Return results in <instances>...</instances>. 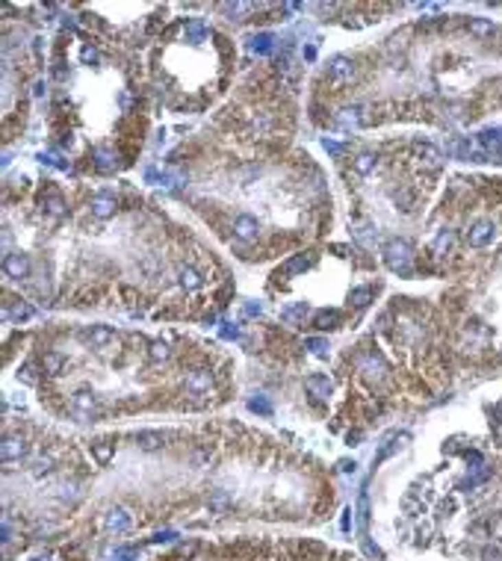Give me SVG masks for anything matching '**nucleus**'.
Masks as SVG:
<instances>
[{
	"label": "nucleus",
	"instance_id": "nucleus-1",
	"mask_svg": "<svg viewBox=\"0 0 502 561\" xmlns=\"http://www.w3.org/2000/svg\"><path fill=\"white\" fill-rule=\"evenodd\" d=\"M384 263L390 266L393 272H399L402 278H411L413 275V266H417V254H413V249L405 242V240H387L384 242Z\"/></svg>",
	"mask_w": 502,
	"mask_h": 561
},
{
	"label": "nucleus",
	"instance_id": "nucleus-2",
	"mask_svg": "<svg viewBox=\"0 0 502 561\" xmlns=\"http://www.w3.org/2000/svg\"><path fill=\"white\" fill-rule=\"evenodd\" d=\"M358 369L367 378H372V381H384V378H387V360H384L376 349L361 354V358H358Z\"/></svg>",
	"mask_w": 502,
	"mask_h": 561
},
{
	"label": "nucleus",
	"instance_id": "nucleus-3",
	"mask_svg": "<svg viewBox=\"0 0 502 561\" xmlns=\"http://www.w3.org/2000/svg\"><path fill=\"white\" fill-rule=\"evenodd\" d=\"M183 387L190 390V393H195V396H201V393H207V390L213 387V376H210V369L198 367V369L186 372V378H183Z\"/></svg>",
	"mask_w": 502,
	"mask_h": 561
},
{
	"label": "nucleus",
	"instance_id": "nucleus-4",
	"mask_svg": "<svg viewBox=\"0 0 502 561\" xmlns=\"http://www.w3.org/2000/svg\"><path fill=\"white\" fill-rule=\"evenodd\" d=\"M328 77L334 83H349L354 77V62L346 59V56H334L328 62Z\"/></svg>",
	"mask_w": 502,
	"mask_h": 561
},
{
	"label": "nucleus",
	"instance_id": "nucleus-5",
	"mask_svg": "<svg viewBox=\"0 0 502 561\" xmlns=\"http://www.w3.org/2000/svg\"><path fill=\"white\" fill-rule=\"evenodd\" d=\"M233 233L240 236L242 242H251V240H258V233H260V222L254 219V216H236L233 219Z\"/></svg>",
	"mask_w": 502,
	"mask_h": 561
},
{
	"label": "nucleus",
	"instance_id": "nucleus-6",
	"mask_svg": "<svg viewBox=\"0 0 502 561\" xmlns=\"http://www.w3.org/2000/svg\"><path fill=\"white\" fill-rule=\"evenodd\" d=\"M3 272L9 275V278H27L30 275V257L21 251H15V254H6V260H3Z\"/></svg>",
	"mask_w": 502,
	"mask_h": 561
},
{
	"label": "nucleus",
	"instance_id": "nucleus-7",
	"mask_svg": "<svg viewBox=\"0 0 502 561\" xmlns=\"http://www.w3.org/2000/svg\"><path fill=\"white\" fill-rule=\"evenodd\" d=\"M304 390H308L313 399H328L331 396V378L328 376H308L304 378Z\"/></svg>",
	"mask_w": 502,
	"mask_h": 561
},
{
	"label": "nucleus",
	"instance_id": "nucleus-8",
	"mask_svg": "<svg viewBox=\"0 0 502 561\" xmlns=\"http://www.w3.org/2000/svg\"><path fill=\"white\" fill-rule=\"evenodd\" d=\"M89 207H92V216H98V219H110V216H115V210H118L113 195H95V198L89 201Z\"/></svg>",
	"mask_w": 502,
	"mask_h": 561
},
{
	"label": "nucleus",
	"instance_id": "nucleus-9",
	"mask_svg": "<svg viewBox=\"0 0 502 561\" xmlns=\"http://www.w3.org/2000/svg\"><path fill=\"white\" fill-rule=\"evenodd\" d=\"M310 263H313V257L310 254H295L293 260H287L278 269V278L284 275V278H293V275H299V272H304V269H310Z\"/></svg>",
	"mask_w": 502,
	"mask_h": 561
},
{
	"label": "nucleus",
	"instance_id": "nucleus-10",
	"mask_svg": "<svg viewBox=\"0 0 502 561\" xmlns=\"http://www.w3.org/2000/svg\"><path fill=\"white\" fill-rule=\"evenodd\" d=\"M83 340H86V343H92L95 349H104L106 343L113 340V331L106 328V325H92V328H86V331H83Z\"/></svg>",
	"mask_w": 502,
	"mask_h": 561
},
{
	"label": "nucleus",
	"instance_id": "nucleus-11",
	"mask_svg": "<svg viewBox=\"0 0 502 561\" xmlns=\"http://www.w3.org/2000/svg\"><path fill=\"white\" fill-rule=\"evenodd\" d=\"M0 455H3V461H18L27 455V443L24 437H6L3 440V449H0Z\"/></svg>",
	"mask_w": 502,
	"mask_h": 561
},
{
	"label": "nucleus",
	"instance_id": "nucleus-12",
	"mask_svg": "<svg viewBox=\"0 0 502 561\" xmlns=\"http://www.w3.org/2000/svg\"><path fill=\"white\" fill-rule=\"evenodd\" d=\"M71 405H74L77 413H92L95 405H98V399H95L92 390H77L74 396H71Z\"/></svg>",
	"mask_w": 502,
	"mask_h": 561
},
{
	"label": "nucleus",
	"instance_id": "nucleus-13",
	"mask_svg": "<svg viewBox=\"0 0 502 561\" xmlns=\"http://www.w3.org/2000/svg\"><path fill=\"white\" fill-rule=\"evenodd\" d=\"M106 529L110 531H127L130 529V517H127V511H122V508L106 511Z\"/></svg>",
	"mask_w": 502,
	"mask_h": 561
},
{
	"label": "nucleus",
	"instance_id": "nucleus-14",
	"mask_svg": "<svg viewBox=\"0 0 502 561\" xmlns=\"http://www.w3.org/2000/svg\"><path fill=\"white\" fill-rule=\"evenodd\" d=\"M313 325H317L319 331H331L340 325V313L337 310H317L313 313Z\"/></svg>",
	"mask_w": 502,
	"mask_h": 561
},
{
	"label": "nucleus",
	"instance_id": "nucleus-15",
	"mask_svg": "<svg viewBox=\"0 0 502 561\" xmlns=\"http://www.w3.org/2000/svg\"><path fill=\"white\" fill-rule=\"evenodd\" d=\"M136 443H139V449L154 452V449H160V446H163L166 437L160 435V431H139V435H136Z\"/></svg>",
	"mask_w": 502,
	"mask_h": 561
},
{
	"label": "nucleus",
	"instance_id": "nucleus-16",
	"mask_svg": "<svg viewBox=\"0 0 502 561\" xmlns=\"http://www.w3.org/2000/svg\"><path fill=\"white\" fill-rule=\"evenodd\" d=\"M42 204H45V210H47V213H51V216H54V219H62V216H65V201H62V198H59V195H56V192H47V198H45Z\"/></svg>",
	"mask_w": 502,
	"mask_h": 561
},
{
	"label": "nucleus",
	"instance_id": "nucleus-17",
	"mask_svg": "<svg viewBox=\"0 0 502 561\" xmlns=\"http://www.w3.org/2000/svg\"><path fill=\"white\" fill-rule=\"evenodd\" d=\"M272 47H275V38H272L269 33H260V36H254V38H251V51H254V54H260V56L272 54Z\"/></svg>",
	"mask_w": 502,
	"mask_h": 561
},
{
	"label": "nucleus",
	"instance_id": "nucleus-18",
	"mask_svg": "<svg viewBox=\"0 0 502 561\" xmlns=\"http://www.w3.org/2000/svg\"><path fill=\"white\" fill-rule=\"evenodd\" d=\"M304 313H308V304H304V301H295V304H290V308L281 310V319H284V322H299V319H304Z\"/></svg>",
	"mask_w": 502,
	"mask_h": 561
},
{
	"label": "nucleus",
	"instance_id": "nucleus-19",
	"mask_svg": "<svg viewBox=\"0 0 502 561\" xmlns=\"http://www.w3.org/2000/svg\"><path fill=\"white\" fill-rule=\"evenodd\" d=\"M376 165H378L376 154H358V157H354V169H358V174H369Z\"/></svg>",
	"mask_w": 502,
	"mask_h": 561
},
{
	"label": "nucleus",
	"instance_id": "nucleus-20",
	"mask_svg": "<svg viewBox=\"0 0 502 561\" xmlns=\"http://www.w3.org/2000/svg\"><path fill=\"white\" fill-rule=\"evenodd\" d=\"M92 452H95V461L98 464H106L113 458V443L110 440H95L92 443Z\"/></svg>",
	"mask_w": 502,
	"mask_h": 561
},
{
	"label": "nucleus",
	"instance_id": "nucleus-21",
	"mask_svg": "<svg viewBox=\"0 0 502 561\" xmlns=\"http://www.w3.org/2000/svg\"><path fill=\"white\" fill-rule=\"evenodd\" d=\"M181 287L183 290H198L201 287V275L195 269H190V266H183L181 269Z\"/></svg>",
	"mask_w": 502,
	"mask_h": 561
},
{
	"label": "nucleus",
	"instance_id": "nucleus-22",
	"mask_svg": "<svg viewBox=\"0 0 502 561\" xmlns=\"http://www.w3.org/2000/svg\"><path fill=\"white\" fill-rule=\"evenodd\" d=\"M349 301L354 304V308H367V304L372 301V290L369 287H354L349 293Z\"/></svg>",
	"mask_w": 502,
	"mask_h": 561
},
{
	"label": "nucleus",
	"instance_id": "nucleus-23",
	"mask_svg": "<svg viewBox=\"0 0 502 561\" xmlns=\"http://www.w3.org/2000/svg\"><path fill=\"white\" fill-rule=\"evenodd\" d=\"M33 308H30V304H15V308H6V317L9 319H18V322H21V319H30V317H33Z\"/></svg>",
	"mask_w": 502,
	"mask_h": 561
},
{
	"label": "nucleus",
	"instance_id": "nucleus-24",
	"mask_svg": "<svg viewBox=\"0 0 502 561\" xmlns=\"http://www.w3.org/2000/svg\"><path fill=\"white\" fill-rule=\"evenodd\" d=\"M249 408H251L254 413H263V417H269V413H272V402L266 399V396H254V399L249 402Z\"/></svg>",
	"mask_w": 502,
	"mask_h": 561
},
{
	"label": "nucleus",
	"instance_id": "nucleus-25",
	"mask_svg": "<svg viewBox=\"0 0 502 561\" xmlns=\"http://www.w3.org/2000/svg\"><path fill=\"white\" fill-rule=\"evenodd\" d=\"M304 346L317 354V358H325V354H328V340H322V337H310L308 343H304Z\"/></svg>",
	"mask_w": 502,
	"mask_h": 561
},
{
	"label": "nucleus",
	"instance_id": "nucleus-26",
	"mask_svg": "<svg viewBox=\"0 0 502 561\" xmlns=\"http://www.w3.org/2000/svg\"><path fill=\"white\" fill-rule=\"evenodd\" d=\"M169 346H166V343H151V352H148V358H151L154 363H160V360H166V358H169Z\"/></svg>",
	"mask_w": 502,
	"mask_h": 561
},
{
	"label": "nucleus",
	"instance_id": "nucleus-27",
	"mask_svg": "<svg viewBox=\"0 0 502 561\" xmlns=\"http://www.w3.org/2000/svg\"><path fill=\"white\" fill-rule=\"evenodd\" d=\"M204 33H207V30H204L201 21H190V24H186V38H190V42H201Z\"/></svg>",
	"mask_w": 502,
	"mask_h": 561
},
{
	"label": "nucleus",
	"instance_id": "nucleus-28",
	"mask_svg": "<svg viewBox=\"0 0 502 561\" xmlns=\"http://www.w3.org/2000/svg\"><path fill=\"white\" fill-rule=\"evenodd\" d=\"M59 369H62V358L59 354H45V372H54L56 376Z\"/></svg>",
	"mask_w": 502,
	"mask_h": 561
},
{
	"label": "nucleus",
	"instance_id": "nucleus-29",
	"mask_svg": "<svg viewBox=\"0 0 502 561\" xmlns=\"http://www.w3.org/2000/svg\"><path fill=\"white\" fill-rule=\"evenodd\" d=\"M358 511H361V523L367 526V520H369V499H367V494H361V499H358Z\"/></svg>",
	"mask_w": 502,
	"mask_h": 561
},
{
	"label": "nucleus",
	"instance_id": "nucleus-30",
	"mask_svg": "<svg viewBox=\"0 0 502 561\" xmlns=\"http://www.w3.org/2000/svg\"><path fill=\"white\" fill-rule=\"evenodd\" d=\"M322 145H325V151L334 154V157H340V154H343V145H340V142H334V139H328V136L322 139Z\"/></svg>",
	"mask_w": 502,
	"mask_h": 561
},
{
	"label": "nucleus",
	"instance_id": "nucleus-31",
	"mask_svg": "<svg viewBox=\"0 0 502 561\" xmlns=\"http://www.w3.org/2000/svg\"><path fill=\"white\" fill-rule=\"evenodd\" d=\"M222 337L225 340H236V337H240V328H236V325H222Z\"/></svg>",
	"mask_w": 502,
	"mask_h": 561
},
{
	"label": "nucleus",
	"instance_id": "nucleus-32",
	"mask_svg": "<svg viewBox=\"0 0 502 561\" xmlns=\"http://www.w3.org/2000/svg\"><path fill=\"white\" fill-rule=\"evenodd\" d=\"M95 59H98V54H95V47H83V62H95Z\"/></svg>",
	"mask_w": 502,
	"mask_h": 561
},
{
	"label": "nucleus",
	"instance_id": "nucleus-33",
	"mask_svg": "<svg viewBox=\"0 0 502 561\" xmlns=\"http://www.w3.org/2000/svg\"><path fill=\"white\" fill-rule=\"evenodd\" d=\"M21 378H24L27 384H33V381H36V376H33V367H24V372H21Z\"/></svg>",
	"mask_w": 502,
	"mask_h": 561
},
{
	"label": "nucleus",
	"instance_id": "nucleus-34",
	"mask_svg": "<svg viewBox=\"0 0 502 561\" xmlns=\"http://www.w3.org/2000/svg\"><path fill=\"white\" fill-rule=\"evenodd\" d=\"M245 313H249V317H254V313H260V304H245Z\"/></svg>",
	"mask_w": 502,
	"mask_h": 561
}]
</instances>
